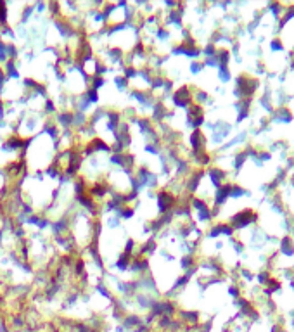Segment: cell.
Returning <instances> with one entry per match:
<instances>
[{
  "label": "cell",
  "instance_id": "6da1fadb",
  "mask_svg": "<svg viewBox=\"0 0 294 332\" xmlns=\"http://www.w3.org/2000/svg\"><path fill=\"white\" fill-rule=\"evenodd\" d=\"M87 97H88V99H87L88 102H97V101H99V93H97V90L90 88L88 92H87Z\"/></svg>",
  "mask_w": 294,
  "mask_h": 332
},
{
  "label": "cell",
  "instance_id": "7a4b0ae2",
  "mask_svg": "<svg viewBox=\"0 0 294 332\" xmlns=\"http://www.w3.org/2000/svg\"><path fill=\"white\" fill-rule=\"evenodd\" d=\"M102 85H104V78H101V76H95V78H93V82H92V88L97 90V88H101Z\"/></svg>",
  "mask_w": 294,
  "mask_h": 332
}]
</instances>
